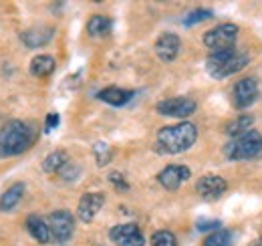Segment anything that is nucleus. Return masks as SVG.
I'll return each instance as SVG.
<instances>
[{"mask_svg": "<svg viewBox=\"0 0 262 246\" xmlns=\"http://www.w3.org/2000/svg\"><path fill=\"white\" fill-rule=\"evenodd\" d=\"M198 139V129L194 123L184 121L178 125L162 127L156 137V150L164 155H176L188 152Z\"/></svg>", "mask_w": 262, "mask_h": 246, "instance_id": "nucleus-1", "label": "nucleus"}, {"mask_svg": "<svg viewBox=\"0 0 262 246\" xmlns=\"http://www.w3.org/2000/svg\"><path fill=\"white\" fill-rule=\"evenodd\" d=\"M34 137L36 131L31 123L18 119L4 123L0 127V157H16L25 154L34 144Z\"/></svg>", "mask_w": 262, "mask_h": 246, "instance_id": "nucleus-2", "label": "nucleus"}, {"mask_svg": "<svg viewBox=\"0 0 262 246\" xmlns=\"http://www.w3.org/2000/svg\"><path fill=\"white\" fill-rule=\"evenodd\" d=\"M248 63H250V57L246 53L228 49V51L210 53L206 59V69H208L212 79H226L230 75L240 73Z\"/></svg>", "mask_w": 262, "mask_h": 246, "instance_id": "nucleus-3", "label": "nucleus"}, {"mask_svg": "<svg viewBox=\"0 0 262 246\" xmlns=\"http://www.w3.org/2000/svg\"><path fill=\"white\" fill-rule=\"evenodd\" d=\"M262 152V135L258 131H248L236 139H230L226 146V155L232 161H244V159H252Z\"/></svg>", "mask_w": 262, "mask_h": 246, "instance_id": "nucleus-4", "label": "nucleus"}, {"mask_svg": "<svg viewBox=\"0 0 262 246\" xmlns=\"http://www.w3.org/2000/svg\"><path fill=\"white\" fill-rule=\"evenodd\" d=\"M236 36H238V27L232 25V23H224L220 27H214L212 31H208L204 34L202 43L212 51H228L234 49V43H236Z\"/></svg>", "mask_w": 262, "mask_h": 246, "instance_id": "nucleus-5", "label": "nucleus"}, {"mask_svg": "<svg viewBox=\"0 0 262 246\" xmlns=\"http://www.w3.org/2000/svg\"><path fill=\"white\" fill-rule=\"evenodd\" d=\"M198 103L190 97H171L164 99L156 105V111L164 117H178V119H186L192 113H196Z\"/></svg>", "mask_w": 262, "mask_h": 246, "instance_id": "nucleus-6", "label": "nucleus"}, {"mask_svg": "<svg viewBox=\"0 0 262 246\" xmlns=\"http://www.w3.org/2000/svg\"><path fill=\"white\" fill-rule=\"evenodd\" d=\"M49 228H51L53 240L63 244L67 240H71L75 232V218L69 210H57L49 216Z\"/></svg>", "mask_w": 262, "mask_h": 246, "instance_id": "nucleus-7", "label": "nucleus"}, {"mask_svg": "<svg viewBox=\"0 0 262 246\" xmlns=\"http://www.w3.org/2000/svg\"><path fill=\"white\" fill-rule=\"evenodd\" d=\"M109 238L117 246H145V236L135 222L117 224L109 230Z\"/></svg>", "mask_w": 262, "mask_h": 246, "instance_id": "nucleus-8", "label": "nucleus"}, {"mask_svg": "<svg viewBox=\"0 0 262 246\" xmlns=\"http://www.w3.org/2000/svg\"><path fill=\"white\" fill-rule=\"evenodd\" d=\"M228 190V182L220 176H202L196 182V192L200 198H204L206 202H214L220 200Z\"/></svg>", "mask_w": 262, "mask_h": 246, "instance_id": "nucleus-9", "label": "nucleus"}, {"mask_svg": "<svg viewBox=\"0 0 262 246\" xmlns=\"http://www.w3.org/2000/svg\"><path fill=\"white\" fill-rule=\"evenodd\" d=\"M258 93L260 91H258L256 79H250V77L240 79V81L234 85V107L240 109V111L248 109V107L258 99Z\"/></svg>", "mask_w": 262, "mask_h": 246, "instance_id": "nucleus-10", "label": "nucleus"}, {"mask_svg": "<svg viewBox=\"0 0 262 246\" xmlns=\"http://www.w3.org/2000/svg\"><path fill=\"white\" fill-rule=\"evenodd\" d=\"M192 172L188 166H182V163H171V166H165L164 170L158 174V182L164 186L165 190L169 192H176L180 186L184 184L186 180H190Z\"/></svg>", "mask_w": 262, "mask_h": 246, "instance_id": "nucleus-11", "label": "nucleus"}, {"mask_svg": "<svg viewBox=\"0 0 262 246\" xmlns=\"http://www.w3.org/2000/svg\"><path fill=\"white\" fill-rule=\"evenodd\" d=\"M103 204H105V196L103 194H99V192H87V194H83L81 200H79V206H77L79 220L91 222L99 214V210L103 208Z\"/></svg>", "mask_w": 262, "mask_h": 246, "instance_id": "nucleus-12", "label": "nucleus"}, {"mask_svg": "<svg viewBox=\"0 0 262 246\" xmlns=\"http://www.w3.org/2000/svg\"><path fill=\"white\" fill-rule=\"evenodd\" d=\"M180 47H182V40L176 32H164L156 40V55L164 63H171L176 61V57L180 53Z\"/></svg>", "mask_w": 262, "mask_h": 246, "instance_id": "nucleus-13", "label": "nucleus"}, {"mask_svg": "<svg viewBox=\"0 0 262 246\" xmlns=\"http://www.w3.org/2000/svg\"><path fill=\"white\" fill-rule=\"evenodd\" d=\"M53 36H55V29L49 27V25L33 27V29H29V31L20 32V40H23L25 47H29V49H38V47L49 45Z\"/></svg>", "mask_w": 262, "mask_h": 246, "instance_id": "nucleus-14", "label": "nucleus"}, {"mask_svg": "<svg viewBox=\"0 0 262 246\" xmlns=\"http://www.w3.org/2000/svg\"><path fill=\"white\" fill-rule=\"evenodd\" d=\"M27 230H29V234L33 236L38 244H49V242L53 240V236H51V228H49V222H47V220H42L40 216L31 214L29 218H27Z\"/></svg>", "mask_w": 262, "mask_h": 246, "instance_id": "nucleus-15", "label": "nucleus"}, {"mask_svg": "<svg viewBox=\"0 0 262 246\" xmlns=\"http://www.w3.org/2000/svg\"><path fill=\"white\" fill-rule=\"evenodd\" d=\"M133 95H135L133 91L121 89V87H105V89H101L97 93L99 99L103 103L111 105V107H123V105H127L131 99H133Z\"/></svg>", "mask_w": 262, "mask_h": 246, "instance_id": "nucleus-16", "label": "nucleus"}, {"mask_svg": "<svg viewBox=\"0 0 262 246\" xmlns=\"http://www.w3.org/2000/svg\"><path fill=\"white\" fill-rule=\"evenodd\" d=\"M25 188H27V186L23 184V182H16V184L10 186V188L0 196V210H2V212L14 210V208L20 204L23 196H25Z\"/></svg>", "mask_w": 262, "mask_h": 246, "instance_id": "nucleus-17", "label": "nucleus"}, {"mask_svg": "<svg viewBox=\"0 0 262 246\" xmlns=\"http://www.w3.org/2000/svg\"><path fill=\"white\" fill-rule=\"evenodd\" d=\"M55 69H57V61L53 55H36L29 67L33 77H49L55 73Z\"/></svg>", "mask_w": 262, "mask_h": 246, "instance_id": "nucleus-18", "label": "nucleus"}, {"mask_svg": "<svg viewBox=\"0 0 262 246\" xmlns=\"http://www.w3.org/2000/svg\"><path fill=\"white\" fill-rule=\"evenodd\" d=\"M252 123H254V117L248 115V113H244V115H240L238 119H234V121H230L228 125H226V133H228L232 139H236V137H240V135L252 131Z\"/></svg>", "mask_w": 262, "mask_h": 246, "instance_id": "nucleus-19", "label": "nucleus"}, {"mask_svg": "<svg viewBox=\"0 0 262 246\" xmlns=\"http://www.w3.org/2000/svg\"><path fill=\"white\" fill-rule=\"evenodd\" d=\"M67 166V154L63 150H57L53 154H49L42 161V172L47 174H55V172H61Z\"/></svg>", "mask_w": 262, "mask_h": 246, "instance_id": "nucleus-20", "label": "nucleus"}, {"mask_svg": "<svg viewBox=\"0 0 262 246\" xmlns=\"http://www.w3.org/2000/svg\"><path fill=\"white\" fill-rule=\"evenodd\" d=\"M111 25H113V23H111L107 16L95 14V16H91L89 23H87V32H89L91 36H103V34H107V32L111 31Z\"/></svg>", "mask_w": 262, "mask_h": 246, "instance_id": "nucleus-21", "label": "nucleus"}, {"mask_svg": "<svg viewBox=\"0 0 262 246\" xmlns=\"http://www.w3.org/2000/svg\"><path fill=\"white\" fill-rule=\"evenodd\" d=\"M204 246H234V234L226 228H220L204 238Z\"/></svg>", "mask_w": 262, "mask_h": 246, "instance_id": "nucleus-22", "label": "nucleus"}, {"mask_svg": "<svg viewBox=\"0 0 262 246\" xmlns=\"http://www.w3.org/2000/svg\"><path fill=\"white\" fill-rule=\"evenodd\" d=\"M212 16H214V12H212L210 8H194V10H190V12L182 18V23H184V27H194L198 23L210 20Z\"/></svg>", "mask_w": 262, "mask_h": 246, "instance_id": "nucleus-23", "label": "nucleus"}, {"mask_svg": "<svg viewBox=\"0 0 262 246\" xmlns=\"http://www.w3.org/2000/svg\"><path fill=\"white\" fill-rule=\"evenodd\" d=\"M151 246H178V240H176L173 232H169V230H158L151 236Z\"/></svg>", "mask_w": 262, "mask_h": 246, "instance_id": "nucleus-24", "label": "nucleus"}, {"mask_svg": "<svg viewBox=\"0 0 262 246\" xmlns=\"http://www.w3.org/2000/svg\"><path fill=\"white\" fill-rule=\"evenodd\" d=\"M93 152H95V159H97V166H107L109 161H111V148L105 144V141H99L95 144V148H93Z\"/></svg>", "mask_w": 262, "mask_h": 246, "instance_id": "nucleus-25", "label": "nucleus"}, {"mask_svg": "<svg viewBox=\"0 0 262 246\" xmlns=\"http://www.w3.org/2000/svg\"><path fill=\"white\" fill-rule=\"evenodd\" d=\"M196 228L200 232H208V234H212V232H216V230H220L222 228V222L220 220H198L196 222Z\"/></svg>", "mask_w": 262, "mask_h": 246, "instance_id": "nucleus-26", "label": "nucleus"}, {"mask_svg": "<svg viewBox=\"0 0 262 246\" xmlns=\"http://www.w3.org/2000/svg\"><path fill=\"white\" fill-rule=\"evenodd\" d=\"M109 182L115 186V190H119V192H127L129 190V182L123 178L121 172H111L109 174Z\"/></svg>", "mask_w": 262, "mask_h": 246, "instance_id": "nucleus-27", "label": "nucleus"}, {"mask_svg": "<svg viewBox=\"0 0 262 246\" xmlns=\"http://www.w3.org/2000/svg\"><path fill=\"white\" fill-rule=\"evenodd\" d=\"M59 174L63 176V180H67V182H69V180H75V178L79 176V168H77V166H69V163H67L65 168H63Z\"/></svg>", "mask_w": 262, "mask_h": 246, "instance_id": "nucleus-28", "label": "nucleus"}, {"mask_svg": "<svg viewBox=\"0 0 262 246\" xmlns=\"http://www.w3.org/2000/svg\"><path fill=\"white\" fill-rule=\"evenodd\" d=\"M61 121V117H59V113H49L47 115V125H45V131H51V129H55L57 125Z\"/></svg>", "mask_w": 262, "mask_h": 246, "instance_id": "nucleus-29", "label": "nucleus"}, {"mask_svg": "<svg viewBox=\"0 0 262 246\" xmlns=\"http://www.w3.org/2000/svg\"><path fill=\"white\" fill-rule=\"evenodd\" d=\"M248 246H262V236H258L256 240H252V242H250Z\"/></svg>", "mask_w": 262, "mask_h": 246, "instance_id": "nucleus-30", "label": "nucleus"}]
</instances>
